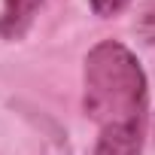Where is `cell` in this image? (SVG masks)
Wrapping results in <instances>:
<instances>
[{
  "instance_id": "1",
  "label": "cell",
  "mask_w": 155,
  "mask_h": 155,
  "mask_svg": "<svg viewBox=\"0 0 155 155\" xmlns=\"http://www.w3.org/2000/svg\"><path fill=\"white\" fill-rule=\"evenodd\" d=\"M82 107L97 125L94 155H143L146 125V73L137 55L119 43L104 40L85 55Z\"/></svg>"
},
{
  "instance_id": "2",
  "label": "cell",
  "mask_w": 155,
  "mask_h": 155,
  "mask_svg": "<svg viewBox=\"0 0 155 155\" xmlns=\"http://www.w3.org/2000/svg\"><path fill=\"white\" fill-rule=\"evenodd\" d=\"M43 3L46 0H3L0 3V37L21 40L28 34V28L34 25Z\"/></svg>"
},
{
  "instance_id": "3",
  "label": "cell",
  "mask_w": 155,
  "mask_h": 155,
  "mask_svg": "<svg viewBox=\"0 0 155 155\" xmlns=\"http://www.w3.org/2000/svg\"><path fill=\"white\" fill-rule=\"evenodd\" d=\"M134 31L146 46H155V0H146L134 18Z\"/></svg>"
},
{
  "instance_id": "4",
  "label": "cell",
  "mask_w": 155,
  "mask_h": 155,
  "mask_svg": "<svg viewBox=\"0 0 155 155\" xmlns=\"http://www.w3.org/2000/svg\"><path fill=\"white\" fill-rule=\"evenodd\" d=\"M128 3H131V0H91V12L101 15V18H113V15L125 12Z\"/></svg>"
}]
</instances>
